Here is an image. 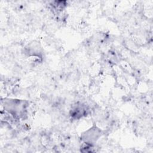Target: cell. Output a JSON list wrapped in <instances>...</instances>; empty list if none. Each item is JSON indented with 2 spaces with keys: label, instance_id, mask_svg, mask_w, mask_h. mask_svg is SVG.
Instances as JSON below:
<instances>
[{
  "label": "cell",
  "instance_id": "1",
  "mask_svg": "<svg viewBox=\"0 0 153 153\" xmlns=\"http://www.w3.org/2000/svg\"><path fill=\"white\" fill-rule=\"evenodd\" d=\"M100 130L96 127L90 128V130L85 131V134H83V139L87 145H92L100 137Z\"/></svg>",
  "mask_w": 153,
  "mask_h": 153
}]
</instances>
